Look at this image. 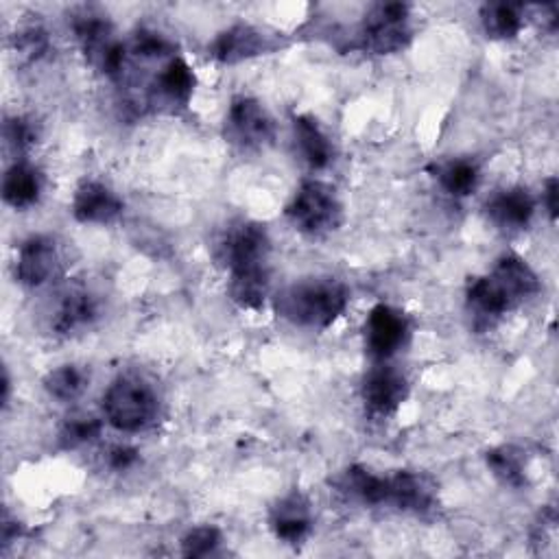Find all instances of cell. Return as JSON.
Here are the masks:
<instances>
[{
	"label": "cell",
	"instance_id": "obj_1",
	"mask_svg": "<svg viewBox=\"0 0 559 559\" xmlns=\"http://www.w3.org/2000/svg\"><path fill=\"white\" fill-rule=\"evenodd\" d=\"M537 293L539 280L535 271L520 255L507 253L489 275L474 277V282H469L467 301L480 317L493 319Z\"/></svg>",
	"mask_w": 559,
	"mask_h": 559
},
{
	"label": "cell",
	"instance_id": "obj_11",
	"mask_svg": "<svg viewBox=\"0 0 559 559\" xmlns=\"http://www.w3.org/2000/svg\"><path fill=\"white\" fill-rule=\"evenodd\" d=\"M59 266V251L52 236L37 234L20 245L15 260V277L24 286L46 284Z\"/></svg>",
	"mask_w": 559,
	"mask_h": 559
},
{
	"label": "cell",
	"instance_id": "obj_17",
	"mask_svg": "<svg viewBox=\"0 0 559 559\" xmlns=\"http://www.w3.org/2000/svg\"><path fill=\"white\" fill-rule=\"evenodd\" d=\"M192 92H194V72L183 59L173 57L155 76L151 98H157L162 105H168V107H186Z\"/></svg>",
	"mask_w": 559,
	"mask_h": 559
},
{
	"label": "cell",
	"instance_id": "obj_19",
	"mask_svg": "<svg viewBox=\"0 0 559 559\" xmlns=\"http://www.w3.org/2000/svg\"><path fill=\"white\" fill-rule=\"evenodd\" d=\"M96 312H98L96 299L87 290L70 288L61 297V301H59V306L55 310L52 330L59 332V334L76 332V330L90 325L96 319Z\"/></svg>",
	"mask_w": 559,
	"mask_h": 559
},
{
	"label": "cell",
	"instance_id": "obj_13",
	"mask_svg": "<svg viewBox=\"0 0 559 559\" xmlns=\"http://www.w3.org/2000/svg\"><path fill=\"white\" fill-rule=\"evenodd\" d=\"M120 197L100 181H83L72 199V214L81 223H111L120 216Z\"/></svg>",
	"mask_w": 559,
	"mask_h": 559
},
{
	"label": "cell",
	"instance_id": "obj_12",
	"mask_svg": "<svg viewBox=\"0 0 559 559\" xmlns=\"http://www.w3.org/2000/svg\"><path fill=\"white\" fill-rule=\"evenodd\" d=\"M269 526L277 539L284 544H299L306 539L312 526V513L308 500L293 491L284 498H280L269 513Z\"/></svg>",
	"mask_w": 559,
	"mask_h": 559
},
{
	"label": "cell",
	"instance_id": "obj_29",
	"mask_svg": "<svg viewBox=\"0 0 559 559\" xmlns=\"http://www.w3.org/2000/svg\"><path fill=\"white\" fill-rule=\"evenodd\" d=\"M13 46H15V52L22 59L35 61V59H39L48 50V35H46V31L41 26L31 24V26H24V28H20L15 33Z\"/></svg>",
	"mask_w": 559,
	"mask_h": 559
},
{
	"label": "cell",
	"instance_id": "obj_32",
	"mask_svg": "<svg viewBox=\"0 0 559 559\" xmlns=\"http://www.w3.org/2000/svg\"><path fill=\"white\" fill-rule=\"evenodd\" d=\"M107 463L111 469L116 472H124L129 467H133L138 463V450L131 448V445H114L109 452H107Z\"/></svg>",
	"mask_w": 559,
	"mask_h": 559
},
{
	"label": "cell",
	"instance_id": "obj_34",
	"mask_svg": "<svg viewBox=\"0 0 559 559\" xmlns=\"http://www.w3.org/2000/svg\"><path fill=\"white\" fill-rule=\"evenodd\" d=\"M17 535H20V524H17V520H11L9 513H4V520H2V544H4V546L11 544V539L17 537Z\"/></svg>",
	"mask_w": 559,
	"mask_h": 559
},
{
	"label": "cell",
	"instance_id": "obj_23",
	"mask_svg": "<svg viewBox=\"0 0 559 559\" xmlns=\"http://www.w3.org/2000/svg\"><path fill=\"white\" fill-rule=\"evenodd\" d=\"M338 487L345 493H349V496H354V498H358L367 504L386 502V478L371 474L362 465L347 467L338 478Z\"/></svg>",
	"mask_w": 559,
	"mask_h": 559
},
{
	"label": "cell",
	"instance_id": "obj_20",
	"mask_svg": "<svg viewBox=\"0 0 559 559\" xmlns=\"http://www.w3.org/2000/svg\"><path fill=\"white\" fill-rule=\"evenodd\" d=\"M41 194V175L26 162H15L2 179V199L15 207L24 210L37 203Z\"/></svg>",
	"mask_w": 559,
	"mask_h": 559
},
{
	"label": "cell",
	"instance_id": "obj_15",
	"mask_svg": "<svg viewBox=\"0 0 559 559\" xmlns=\"http://www.w3.org/2000/svg\"><path fill=\"white\" fill-rule=\"evenodd\" d=\"M437 487L435 483L415 472H397L386 478V502L395 504L402 511L426 513L435 507Z\"/></svg>",
	"mask_w": 559,
	"mask_h": 559
},
{
	"label": "cell",
	"instance_id": "obj_22",
	"mask_svg": "<svg viewBox=\"0 0 559 559\" xmlns=\"http://www.w3.org/2000/svg\"><path fill=\"white\" fill-rule=\"evenodd\" d=\"M480 22L489 37L513 39L524 26L522 7L511 2H487L480 9Z\"/></svg>",
	"mask_w": 559,
	"mask_h": 559
},
{
	"label": "cell",
	"instance_id": "obj_26",
	"mask_svg": "<svg viewBox=\"0 0 559 559\" xmlns=\"http://www.w3.org/2000/svg\"><path fill=\"white\" fill-rule=\"evenodd\" d=\"M85 386H87V373L76 365H61L48 371L44 378V389L48 391V395L61 402L76 400L85 391Z\"/></svg>",
	"mask_w": 559,
	"mask_h": 559
},
{
	"label": "cell",
	"instance_id": "obj_18",
	"mask_svg": "<svg viewBox=\"0 0 559 559\" xmlns=\"http://www.w3.org/2000/svg\"><path fill=\"white\" fill-rule=\"evenodd\" d=\"M269 295V269L266 264L240 266L229 271V297L240 308L255 310Z\"/></svg>",
	"mask_w": 559,
	"mask_h": 559
},
{
	"label": "cell",
	"instance_id": "obj_4",
	"mask_svg": "<svg viewBox=\"0 0 559 559\" xmlns=\"http://www.w3.org/2000/svg\"><path fill=\"white\" fill-rule=\"evenodd\" d=\"M360 48L373 55L400 52L413 37L411 7L404 2H376L360 24Z\"/></svg>",
	"mask_w": 559,
	"mask_h": 559
},
{
	"label": "cell",
	"instance_id": "obj_21",
	"mask_svg": "<svg viewBox=\"0 0 559 559\" xmlns=\"http://www.w3.org/2000/svg\"><path fill=\"white\" fill-rule=\"evenodd\" d=\"M293 131H295V142L299 146V153L310 168H325L332 162L334 151H332L330 138L323 133V129L312 116H304V114L295 116Z\"/></svg>",
	"mask_w": 559,
	"mask_h": 559
},
{
	"label": "cell",
	"instance_id": "obj_16",
	"mask_svg": "<svg viewBox=\"0 0 559 559\" xmlns=\"http://www.w3.org/2000/svg\"><path fill=\"white\" fill-rule=\"evenodd\" d=\"M487 214L489 218L507 229H520L526 227L535 214V199L531 192L522 186H513L507 190L496 192L487 201Z\"/></svg>",
	"mask_w": 559,
	"mask_h": 559
},
{
	"label": "cell",
	"instance_id": "obj_7",
	"mask_svg": "<svg viewBox=\"0 0 559 559\" xmlns=\"http://www.w3.org/2000/svg\"><path fill=\"white\" fill-rule=\"evenodd\" d=\"M277 48H282V41L275 33L251 24H234L214 37L207 52L221 63H238L275 52Z\"/></svg>",
	"mask_w": 559,
	"mask_h": 559
},
{
	"label": "cell",
	"instance_id": "obj_3",
	"mask_svg": "<svg viewBox=\"0 0 559 559\" xmlns=\"http://www.w3.org/2000/svg\"><path fill=\"white\" fill-rule=\"evenodd\" d=\"M157 397L148 384L138 378L120 376L103 395V413L107 421L122 432H138L153 424L157 415Z\"/></svg>",
	"mask_w": 559,
	"mask_h": 559
},
{
	"label": "cell",
	"instance_id": "obj_9",
	"mask_svg": "<svg viewBox=\"0 0 559 559\" xmlns=\"http://www.w3.org/2000/svg\"><path fill=\"white\" fill-rule=\"evenodd\" d=\"M269 236L258 223L231 225L218 240V260L229 269L266 264Z\"/></svg>",
	"mask_w": 559,
	"mask_h": 559
},
{
	"label": "cell",
	"instance_id": "obj_10",
	"mask_svg": "<svg viewBox=\"0 0 559 559\" xmlns=\"http://www.w3.org/2000/svg\"><path fill=\"white\" fill-rule=\"evenodd\" d=\"M406 334L408 321L400 310L384 304L371 308L365 321V345L373 358H391L404 345Z\"/></svg>",
	"mask_w": 559,
	"mask_h": 559
},
{
	"label": "cell",
	"instance_id": "obj_2",
	"mask_svg": "<svg viewBox=\"0 0 559 559\" xmlns=\"http://www.w3.org/2000/svg\"><path fill=\"white\" fill-rule=\"evenodd\" d=\"M347 299V288L338 280L312 277L284 288L275 299V308L293 325L321 330L341 317Z\"/></svg>",
	"mask_w": 559,
	"mask_h": 559
},
{
	"label": "cell",
	"instance_id": "obj_24",
	"mask_svg": "<svg viewBox=\"0 0 559 559\" xmlns=\"http://www.w3.org/2000/svg\"><path fill=\"white\" fill-rule=\"evenodd\" d=\"M478 166L469 159H452L437 166V179L441 188L452 197H467L478 186Z\"/></svg>",
	"mask_w": 559,
	"mask_h": 559
},
{
	"label": "cell",
	"instance_id": "obj_30",
	"mask_svg": "<svg viewBox=\"0 0 559 559\" xmlns=\"http://www.w3.org/2000/svg\"><path fill=\"white\" fill-rule=\"evenodd\" d=\"M173 50H175L173 41H168L164 35H159L155 31H138L133 37V44H131V52L142 59L166 57Z\"/></svg>",
	"mask_w": 559,
	"mask_h": 559
},
{
	"label": "cell",
	"instance_id": "obj_8",
	"mask_svg": "<svg viewBox=\"0 0 559 559\" xmlns=\"http://www.w3.org/2000/svg\"><path fill=\"white\" fill-rule=\"evenodd\" d=\"M225 133L240 148H260L273 140V120L255 98L236 96L225 118Z\"/></svg>",
	"mask_w": 559,
	"mask_h": 559
},
{
	"label": "cell",
	"instance_id": "obj_14",
	"mask_svg": "<svg viewBox=\"0 0 559 559\" xmlns=\"http://www.w3.org/2000/svg\"><path fill=\"white\" fill-rule=\"evenodd\" d=\"M406 393H408L406 378L391 367L373 369L362 382V400L369 413L373 415L395 413L397 406L406 400Z\"/></svg>",
	"mask_w": 559,
	"mask_h": 559
},
{
	"label": "cell",
	"instance_id": "obj_28",
	"mask_svg": "<svg viewBox=\"0 0 559 559\" xmlns=\"http://www.w3.org/2000/svg\"><path fill=\"white\" fill-rule=\"evenodd\" d=\"M221 544V531L216 526H197L190 528L181 539V552L186 557H207Z\"/></svg>",
	"mask_w": 559,
	"mask_h": 559
},
{
	"label": "cell",
	"instance_id": "obj_6",
	"mask_svg": "<svg viewBox=\"0 0 559 559\" xmlns=\"http://www.w3.org/2000/svg\"><path fill=\"white\" fill-rule=\"evenodd\" d=\"M72 28L85 59L92 66H96L100 72H105L111 79L122 76L127 48L118 39H114L111 24L105 15L83 9L81 13L74 15Z\"/></svg>",
	"mask_w": 559,
	"mask_h": 559
},
{
	"label": "cell",
	"instance_id": "obj_27",
	"mask_svg": "<svg viewBox=\"0 0 559 559\" xmlns=\"http://www.w3.org/2000/svg\"><path fill=\"white\" fill-rule=\"evenodd\" d=\"M100 432V421L92 415H76V417H68L66 424L61 426L59 439L66 448H76L81 443L92 441L94 437H98Z\"/></svg>",
	"mask_w": 559,
	"mask_h": 559
},
{
	"label": "cell",
	"instance_id": "obj_25",
	"mask_svg": "<svg viewBox=\"0 0 559 559\" xmlns=\"http://www.w3.org/2000/svg\"><path fill=\"white\" fill-rule=\"evenodd\" d=\"M487 465L491 474L509 487H522L526 483V467H524V456L522 450L513 445H500L491 448L487 452Z\"/></svg>",
	"mask_w": 559,
	"mask_h": 559
},
{
	"label": "cell",
	"instance_id": "obj_5",
	"mask_svg": "<svg viewBox=\"0 0 559 559\" xmlns=\"http://www.w3.org/2000/svg\"><path fill=\"white\" fill-rule=\"evenodd\" d=\"M295 229L308 236H323L341 225L343 207L336 192L323 181H304L286 207Z\"/></svg>",
	"mask_w": 559,
	"mask_h": 559
},
{
	"label": "cell",
	"instance_id": "obj_31",
	"mask_svg": "<svg viewBox=\"0 0 559 559\" xmlns=\"http://www.w3.org/2000/svg\"><path fill=\"white\" fill-rule=\"evenodd\" d=\"M4 138L15 153H22L37 140V129L31 118L13 116L4 122Z\"/></svg>",
	"mask_w": 559,
	"mask_h": 559
},
{
	"label": "cell",
	"instance_id": "obj_33",
	"mask_svg": "<svg viewBox=\"0 0 559 559\" xmlns=\"http://www.w3.org/2000/svg\"><path fill=\"white\" fill-rule=\"evenodd\" d=\"M557 194H559V183L555 177H550L546 181V188H544V201H546V207H548V214L550 218L557 216Z\"/></svg>",
	"mask_w": 559,
	"mask_h": 559
}]
</instances>
